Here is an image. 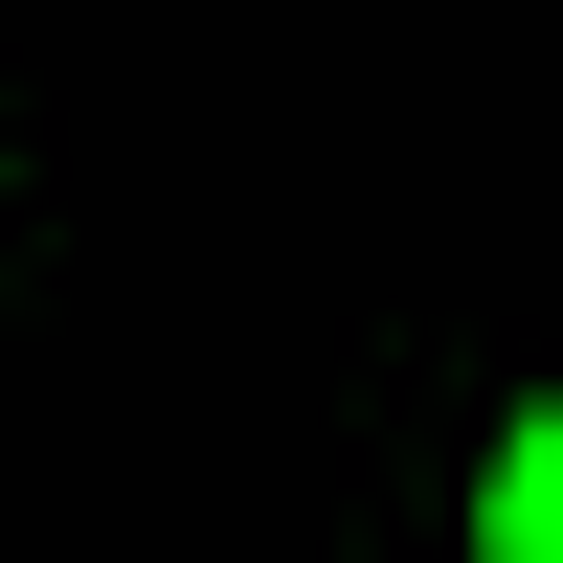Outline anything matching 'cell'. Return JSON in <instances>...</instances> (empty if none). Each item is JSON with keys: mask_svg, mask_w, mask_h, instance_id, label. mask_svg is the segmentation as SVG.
Here are the masks:
<instances>
[{"mask_svg": "<svg viewBox=\"0 0 563 563\" xmlns=\"http://www.w3.org/2000/svg\"><path fill=\"white\" fill-rule=\"evenodd\" d=\"M474 541H496V563H563V406H541V429H496V496H474Z\"/></svg>", "mask_w": 563, "mask_h": 563, "instance_id": "obj_1", "label": "cell"}]
</instances>
